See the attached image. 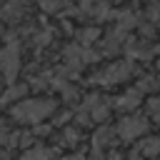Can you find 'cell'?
Here are the masks:
<instances>
[{
	"mask_svg": "<svg viewBox=\"0 0 160 160\" xmlns=\"http://www.w3.org/2000/svg\"><path fill=\"white\" fill-rule=\"evenodd\" d=\"M122 38H125V32L122 30H112V32H108L105 35V40H102V52L105 55H115L120 48H122Z\"/></svg>",
	"mask_w": 160,
	"mask_h": 160,
	"instance_id": "cell-6",
	"label": "cell"
},
{
	"mask_svg": "<svg viewBox=\"0 0 160 160\" xmlns=\"http://www.w3.org/2000/svg\"><path fill=\"white\" fill-rule=\"evenodd\" d=\"M18 70H20V48L15 40H10L0 50V72H2L5 82H12L18 78Z\"/></svg>",
	"mask_w": 160,
	"mask_h": 160,
	"instance_id": "cell-3",
	"label": "cell"
},
{
	"mask_svg": "<svg viewBox=\"0 0 160 160\" xmlns=\"http://www.w3.org/2000/svg\"><path fill=\"white\" fill-rule=\"evenodd\" d=\"M22 5H15V2H8L0 8V20H8V22H18L22 18Z\"/></svg>",
	"mask_w": 160,
	"mask_h": 160,
	"instance_id": "cell-8",
	"label": "cell"
},
{
	"mask_svg": "<svg viewBox=\"0 0 160 160\" xmlns=\"http://www.w3.org/2000/svg\"><path fill=\"white\" fill-rule=\"evenodd\" d=\"M50 158H52V150H48V148H42V145H35V148H30L28 152H22L20 160H50Z\"/></svg>",
	"mask_w": 160,
	"mask_h": 160,
	"instance_id": "cell-10",
	"label": "cell"
},
{
	"mask_svg": "<svg viewBox=\"0 0 160 160\" xmlns=\"http://www.w3.org/2000/svg\"><path fill=\"white\" fill-rule=\"evenodd\" d=\"M128 52H130L132 58H140V60H148V58H150V48L142 45V42H138V40L128 42Z\"/></svg>",
	"mask_w": 160,
	"mask_h": 160,
	"instance_id": "cell-11",
	"label": "cell"
},
{
	"mask_svg": "<svg viewBox=\"0 0 160 160\" xmlns=\"http://www.w3.org/2000/svg\"><path fill=\"white\" fill-rule=\"evenodd\" d=\"M5 2H15V5H22L25 0H5Z\"/></svg>",
	"mask_w": 160,
	"mask_h": 160,
	"instance_id": "cell-20",
	"label": "cell"
},
{
	"mask_svg": "<svg viewBox=\"0 0 160 160\" xmlns=\"http://www.w3.org/2000/svg\"><path fill=\"white\" fill-rule=\"evenodd\" d=\"M52 110H55V100L32 98V100H22L20 105H15L12 108V118L20 120V122H38V120H45Z\"/></svg>",
	"mask_w": 160,
	"mask_h": 160,
	"instance_id": "cell-1",
	"label": "cell"
},
{
	"mask_svg": "<svg viewBox=\"0 0 160 160\" xmlns=\"http://www.w3.org/2000/svg\"><path fill=\"white\" fill-rule=\"evenodd\" d=\"M25 90H28L25 85H12V88L2 95V100H0V102H8V100H15V98H22V95H25Z\"/></svg>",
	"mask_w": 160,
	"mask_h": 160,
	"instance_id": "cell-14",
	"label": "cell"
},
{
	"mask_svg": "<svg viewBox=\"0 0 160 160\" xmlns=\"http://www.w3.org/2000/svg\"><path fill=\"white\" fill-rule=\"evenodd\" d=\"M78 38H80L82 45H90V42H95V40L100 38V30H98V28H82V30L78 32Z\"/></svg>",
	"mask_w": 160,
	"mask_h": 160,
	"instance_id": "cell-13",
	"label": "cell"
},
{
	"mask_svg": "<svg viewBox=\"0 0 160 160\" xmlns=\"http://www.w3.org/2000/svg\"><path fill=\"white\" fill-rule=\"evenodd\" d=\"M135 25H138V18H135L132 12H128V10H125V12H120V15H118V30L128 32V30H130V28H135Z\"/></svg>",
	"mask_w": 160,
	"mask_h": 160,
	"instance_id": "cell-12",
	"label": "cell"
},
{
	"mask_svg": "<svg viewBox=\"0 0 160 160\" xmlns=\"http://www.w3.org/2000/svg\"><path fill=\"white\" fill-rule=\"evenodd\" d=\"M158 88H160V80H158V78H150V75L142 78V82H138V90H140V92H145V90H158Z\"/></svg>",
	"mask_w": 160,
	"mask_h": 160,
	"instance_id": "cell-15",
	"label": "cell"
},
{
	"mask_svg": "<svg viewBox=\"0 0 160 160\" xmlns=\"http://www.w3.org/2000/svg\"><path fill=\"white\" fill-rule=\"evenodd\" d=\"M82 10L88 15H95V18H105L110 12V2L108 0H80Z\"/></svg>",
	"mask_w": 160,
	"mask_h": 160,
	"instance_id": "cell-7",
	"label": "cell"
},
{
	"mask_svg": "<svg viewBox=\"0 0 160 160\" xmlns=\"http://www.w3.org/2000/svg\"><path fill=\"white\" fill-rule=\"evenodd\" d=\"M62 138H65L62 142H68V145H70V142H75V138H78V132H75V130H65V132H62Z\"/></svg>",
	"mask_w": 160,
	"mask_h": 160,
	"instance_id": "cell-18",
	"label": "cell"
},
{
	"mask_svg": "<svg viewBox=\"0 0 160 160\" xmlns=\"http://www.w3.org/2000/svg\"><path fill=\"white\" fill-rule=\"evenodd\" d=\"M140 98H142V92L138 90V88H132V90H128V92H122L120 98H115V108L118 110H132V108H138L140 105Z\"/></svg>",
	"mask_w": 160,
	"mask_h": 160,
	"instance_id": "cell-5",
	"label": "cell"
},
{
	"mask_svg": "<svg viewBox=\"0 0 160 160\" xmlns=\"http://www.w3.org/2000/svg\"><path fill=\"white\" fill-rule=\"evenodd\" d=\"M138 150H140V155H145V158L160 155V138H145V140H140Z\"/></svg>",
	"mask_w": 160,
	"mask_h": 160,
	"instance_id": "cell-9",
	"label": "cell"
},
{
	"mask_svg": "<svg viewBox=\"0 0 160 160\" xmlns=\"http://www.w3.org/2000/svg\"><path fill=\"white\" fill-rule=\"evenodd\" d=\"M38 2H40V8H42V10L55 12V10H60V8H62V2H65V0H38Z\"/></svg>",
	"mask_w": 160,
	"mask_h": 160,
	"instance_id": "cell-16",
	"label": "cell"
},
{
	"mask_svg": "<svg viewBox=\"0 0 160 160\" xmlns=\"http://www.w3.org/2000/svg\"><path fill=\"white\" fill-rule=\"evenodd\" d=\"M60 160H85V158L78 155V152H72V155H65V158H60Z\"/></svg>",
	"mask_w": 160,
	"mask_h": 160,
	"instance_id": "cell-19",
	"label": "cell"
},
{
	"mask_svg": "<svg viewBox=\"0 0 160 160\" xmlns=\"http://www.w3.org/2000/svg\"><path fill=\"white\" fill-rule=\"evenodd\" d=\"M148 110H150V112H152V118H155V120L160 122V100H158V98H155V100H150Z\"/></svg>",
	"mask_w": 160,
	"mask_h": 160,
	"instance_id": "cell-17",
	"label": "cell"
},
{
	"mask_svg": "<svg viewBox=\"0 0 160 160\" xmlns=\"http://www.w3.org/2000/svg\"><path fill=\"white\" fill-rule=\"evenodd\" d=\"M132 72H135V65H132L130 60H115V62H110L108 68H102L98 75H92V82H100V85H115V82L128 80Z\"/></svg>",
	"mask_w": 160,
	"mask_h": 160,
	"instance_id": "cell-2",
	"label": "cell"
},
{
	"mask_svg": "<svg viewBox=\"0 0 160 160\" xmlns=\"http://www.w3.org/2000/svg\"><path fill=\"white\" fill-rule=\"evenodd\" d=\"M122 140H135L140 138L142 132H148V120L140 118V115H130V118H122L118 122V130H115Z\"/></svg>",
	"mask_w": 160,
	"mask_h": 160,
	"instance_id": "cell-4",
	"label": "cell"
}]
</instances>
